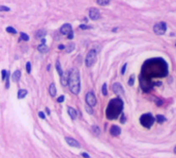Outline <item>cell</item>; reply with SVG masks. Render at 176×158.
<instances>
[{"label":"cell","mask_w":176,"mask_h":158,"mask_svg":"<svg viewBox=\"0 0 176 158\" xmlns=\"http://www.w3.org/2000/svg\"><path fill=\"white\" fill-rule=\"evenodd\" d=\"M69 90L74 94H79L80 92V75L79 70L76 68H73L69 73V81H67Z\"/></svg>","instance_id":"1"},{"label":"cell","mask_w":176,"mask_h":158,"mask_svg":"<svg viewBox=\"0 0 176 158\" xmlns=\"http://www.w3.org/2000/svg\"><path fill=\"white\" fill-rule=\"evenodd\" d=\"M122 106H123V103L120 99L116 98V99L111 100V102H110L109 106H108V110H107L108 111L107 116L109 118H111V119H114V118H116L119 115V113L121 112Z\"/></svg>","instance_id":"2"},{"label":"cell","mask_w":176,"mask_h":158,"mask_svg":"<svg viewBox=\"0 0 176 158\" xmlns=\"http://www.w3.org/2000/svg\"><path fill=\"white\" fill-rule=\"evenodd\" d=\"M96 61V52L94 50H91L88 52V54L86 56V59H85V64H86L87 67H91L94 65Z\"/></svg>","instance_id":"3"},{"label":"cell","mask_w":176,"mask_h":158,"mask_svg":"<svg viewBox=\"0 0 176 158\" xmlns=\"http://www.w3.org/2000/svg\"><path fill=\"white\" fill-rule=\"evenodd\" d=\"M153 31L157 35H163L167 31V24L165 22H160V23L155 24L153 27Z\"/></svg>","instance_id":"4"},{"label":"cell","mask_w":176,"mask_h":158,"mask_svg":"<svg viewBox=\"0 0 176 158\" xmlns=\"http://www.w3.org/2000/svg\"><path fill=\"white\" fill-rule=\"evenodd\" d=\"M154 122V118L150 114H145L141 117V124L145 127H150Z\"/></svg>","instance_id":"5"},{"label":"cell","mask_w":176,"mask_h":158,"mask_svg":"<svg viewBox=\"0 0 176 158\" xmlns=\"http://www.w3.org/2000/svg\"><path fill=\"white\" fill-rule=\"evenodd\" d=\"M86 102L89 106H94L96 104V97L92 92H88L86 94Z\"/></svg>","instance_id":"6"},{"label":"cell","mask_w":176,"mask_h":158,"mask_svg":"<svg viewBox=\"0 0 176 158\" xmlns=\"http://www.w3.org/2000/svg\"><path fill=\"white\" fill-rule=\"evenodd\" d=\"M112 90H113V92L117 95H123L124 94L123 87L121 86V84H119V83H115L114 85L112 86Z\"/></svg>","instance_id":"7"},{"label":"cell","mask_w":176,"mask_h":158,"mask_svg":"<svg viewBox=\"0 0 176 158\" xmlns=\"http://www.w3.org/2000/svg\"><path fill=\"white\" fill-rule=\"evenodd\" d=\"M89 17L91 20H98L101 17V13L97 8L95 7H92L89 9Z\"/></svg>","instance_id":"8"},{"label":"cell","mask_w":176,"mask_h":158,"mask_svg":"<svg viewBox=\"0 0 176 158\" xmlns=\"http://www.w3.org/2000/svg\"><path fill=\"white\" fill-rule=\"evenodd\" d=\"M60 32L64 35H69L73 32V28L70 26V24H64L63 26L60 28Z\"/></svg>","instance_id":"9"},{"label":"cell","mask_w":176,"mask_h":158,"mask_svg":"<svg viewBox=\"0 0 176 158\" xmlns=\"http://www.w3.org/2000/svg\"><path fill=\"white\" fill-rule=\"evenodd\" d=\"M65 140H66V143L72 147H75V148H79V147H80V144L78 143V140H74L72 137H65Z\"/></svg>","instance_id":"10"},{"label":"cell","mask_w":176,"mask_h":158,"mask_svg":"<svg viewBox=\"0 0 176 158\" xmlns=\"http://www.w3.org/2000/svg\"><path fill=\"white\" fill-rule=\"evenodd\" d=\"M120 132H121V129L116 125H113L111 129H110V133H111L113 136H117V135L120 134Z\"/></svg>","instance_id":"11"},{"label":"cell","mask_w":176,"mask_h":158,"mask_svg":"<svg viewBox=\"0 0 176 158\" xmlns=\"http://www.w3.org/2000/svg\"><path fill=\"white\" fill-rule=\"evenodd\" d=\"M67 112H69L70 118H72L73 120H76V119H77V117H78V114H77V111H76L75 109H73L72 106H67Z\"/></svg>","instance_id":"12"},{"label":"cell","mask_w":176,"mask_h":158,"mask_svg":"<svg viewBox=\"0 0 176 158\" xmlns=\"http://www.w3.org/2000/svg\"><path fill=\"white\" fill-rule=\"evenodd\" d=\"M67 81H69V73L63 72L61 75V84L63 86H66L67 85Z\"/></svg>","instance_id":"13"},{"label":"cell","mask_w":176,"mask_h":158,"mask_svg":"<svg viewBox=\"0 0 176 158\" xmlns=\"http://www.w3.org/2000/svg\"><path fill=\"white\" fill-rule=\"evenodd\" d=\"M37 50L39 53H47L48 51H49V48H48L46 44H39L37 47Z\"/></svg>","instance_id":"14"},{"label":"cell","mask_w":176,"mask_h":158,"mask_svg":"<svg viewBox=\"0 0 176 158\" xmlns=\"http://www.w3.org/2000/svg\"><path fill=\"white\" fill-rule=\"evenodd\" d=\"M27 90H25V89H21V90H19V92H18V98L19 99H22V98H24L25 96L27 95Z\"/></svg>","instance_id":"15"},{"label":"cell","mask_w":176,"mask_h":158,"mask_svg":"<svg viewBox=\"0 0 176 158\" xmlns=\"http://www.w3.org/2000/svg\"><path fill=\"white\" fill-rule=\"evenodd\" d=\"M20 78H21V71L18 69V70H16L15 72H14V75H13V80L14 82H18L20 80Z\"/></svg>","instance_id":"16"},{"label":"cell","mask_w":176,"mask_h":158,"mask_svg":"<svg viewBox=\"0 0 176 158\" xmlns=\"http://www.w3.org/2000/svg\"><path fill=\"white\" fill-rule=\"evenodd\" d=\"M75 48H76V47H75V44L70 43V44H67V46L65 47L64 49H65V51H66V53H72L73 51L75 50Z\"/></svg>","instance_id":"17"},{"label":"cell","mask_w":176,"mask_h":158,"mask_svg":"<svg viewBox=\"0 0 176 158\" xmlns=\"http://www.w3.org/2000/svg\"><path fill=\"white\" fill-rule=\"evenodd\" d=\"M49 92L51 94V96H55L56 95V87L54 84H51L50 87H49Z\"/></svg>","instance_id":"18"},{"label":"cell","mask_w":176,"mask_h":158,"mask_svg":"<svg viewBox=\"0 0 176 158\" xmlns=\"http://www.w3.org/2000/svg\"><path fill=\"white\" fill-rule=\"evenodd\" d=\"M91 130H92V132L94 133L95 135H98L101 133V130H100V128L97 127L96 125H94V126H92V128H91Z\"/></svg>","instance_id":"19"},{"label":"cell","mask_w":176,"mask_h":158,"mask_svg":"<svg viewBox=\"0 0 176 158\" xmlns=\"http://www.w3.org/2000/svg\"><path fill=\"white\" fill-rule=\"evenodd\" d=\"M56 69H57V71H58V73L60 75L63 73V71H62V69H61V64H60V62H59V61L56 62Z\"/></svg>","instance_id":"20"},{"label":"cell","mask_w":176,"mask_h":158,"mask_svg":"<svg viewBox=\"0 0 176 158\" xmlns=\"http://www.w3.org/2000/svg\"><path fill=\"white\" fill-rule=\"evenodd\" d=\"M46 30H39L37 33H36V37L37 38H41V37H42V36H45L46 35Z\"/></svg>","instance_id":"21"},{"label":"cell","mask_w":176,"mask_h":158,"mask_svg":"<svg viewBox=\"0 0 176 158\" xmlns=\"http://www.w3.org/2000/svg\"><path fill=\"white\" fill-rule=\"evenodd\" d=\"M157 121L158 123H163V122L166 121V118H165L164 116H162V115H157Z\"/></svg>","instance_id":"22"},{"label":"cell","mask_w":176,"mask_h":158,"mask_svg":"<svg viewBox=\"0 0 176 158\" xmlns=\"http://www.w3.org/2000/svg\"><path fill=\"white\" fill-rule=\"evenodd\" d=\"M96 2H97L100 5H107V4H109V2H110V0H96Z\"/></svg>","instance_id":"23"},{"label":"cell","mask_w":176,"mask_h":158,"mask_svg":"<svg viewBox=\"0 0 176 158\" xmlns=\"http://www.w3.org/2000/svg\"><path fill=\"white\" fill-rule=\"evenodd\" d=\"M6 31L8 33H12V34H16V33H17V30L14 27H10V26H8L6 28Z\"/></svg>","instance_id":"24"},{"label":"cell","mask_w":176,"mask_h":158,"mask_svg":"<svg viewBox=\"0 0 176 158\" xmlns=\"http://www.w3.org/2000/svg\"><path fill=\"white\" fill-rule=\"evenodd\" d=\"M20 35H21V38L23 39V40H26V41L29 40V36H28V35L26 34V33L21 32V33H20Z\"/></svg>","instance_id":"25"},{"label":"cell","mask_w":176,"mask_h":158,"mask_svg":"<svg viewBox=\"0 0 176 158\" xmlns=\"http://www.w3.org/2000/svg\"><path fill=\"white\" fill-rule=\"evenodd\" d=\"M134 83H135V75H132V77L130 78V80H129V85L133 86V85H134Z\"/></svg>","instance_id":"26"},{"label":"cell","mask_w":176,"mask_h":158,"mask_svg":"<svg viewBox=\"0 0 176 158\" xmlns=\"http://www.w3.org/2000/svg\"><path fill=\"white\" fill-rule=\"evenodd\" d=\"M5 80H6V88H9V72L6 73V78H5Z\"/></svg>","instance_id":"27"},{"label":"cell","mask_w":176,"mask_h":158,"mask_svg":"<svg viewBox=\"0 0 176 158\" xmlns=\"http://www.w3.org/2000/svg\"><path fill=\"white\" fill-rule=\"evenodd\" d=\"M9 7H7V6H3V5H1L0 6V12H9Z\"/></svg>","instance_id":"28"},{"label":"cell","mask_w":176,"mask_h":158,"mask_svg":"<svg viewBox=\"0 0 176 158\" xmlns=\"http://www.w3.org/2000/svg\"><path fill=\"white\" fill-rule=\"evenodd\" d=\"M26 69H27L28 73L31 72V63H30V62H27V63H26Z\"/></svg>","instance_id":"29"},{"label":"cell","mask_w":176,"mask_h":158,"mask_svg":"<svg viewBox=\"0 0 176 158\" xmlns=\"http://www.w3.org/2000/svg\"><path fill=\"white\" fill-rule=\"evenodd\" d=\"M103 94L104 95L108 94V92H107V84H104V85H103Z\"/></svg>","instance_id":"30"},{"label":"cell","mask_w":176,"mask_h":158,"mask_svg":"<svg viewBox=\"0 0 176 158\" xmlns=\"http://www.w3.org/2000/svg\"><path fill=\"white\" fill-rule=\"evenodd\" d=\"M126 66H127V64H126V63H125V64H124V65L122 66V69H121V75H124V73H125Z\"/></svg>","instance_id":"31"},{"label":"cell","mask_w":176,"mask_h":158,"mask_svg":"<svg viewBox=\"0 0 176 158\" xmlns=\"http://www.w3.org/2000/svg\"><path fill=\"white\" fill-rule=\"evenodd\" d=\"M6 70H2V80H5V78H6Z\"/></svg>","instance_id":"32"},{"label":"cell","mask_w":176,"mask_h":158,"mask_svg":"<svg viewBox=\"0 0 176 158\" xmlns=\"http://www.w3.org/2000/svg\"><path fill=\"white\" fill-rule=\"evenodd\" d=\"M80 28L81 29H89V28H91V27H89V26H87V25H80Z\"/></svg>","instance_id":"33"},{"label":"cell","mask_w":176,"mask_h":158,"mask_svg":"<svg viewBox=\"0 0 176 158\" xmlns=\"http://www.w3.org/2000/svg\"><path fill=\"white\" fill-rule=\"evenodd\" d=\"M86 110H87V112L89 113V114H93V111L91 110V108H90L89 105H87V106H86Z\"/></svg>","instance_id":"34"},{"label":"cell","mask_w":176,"mask_h":158,"mask_svg":"<svg viewBox=\"0 0 176 158\" xmlns=\"http://www.w3.org/2000/svg\"><path fill=\"white\" fill-rule=\"evenodd\" d=\"M38 116L42 118V119H45V118H46V116H45V114H44L42 112H39V113H38Z\"/></svg>","instance_id":"35"},{"label":"cell","mask_w":176,"mask_h":158,"mask_svg":"<svg viewBox=\"0 0 176 158\" xmlns=\"http://www.w3.org/2000/svg\"><path fill=\"white\" fill-rule=\"evenodd\" d=\"M63 100H64V96H63V95H62V96H60V97H59L58 99H57L58 102H63Z\"/></svg>","instance_id":"36"},{"label":"cell","mask_w":176,"mask_h":158,"mask_svg":"<svg viewBox=\"0 0 176 158\" xmlns=\"http://www.w3.org/2000/svg\"><path fill=\"white\" fill-rule=\"evenodd\" d=\"M82 156L85 157V158H90V156H89V155H88L87 153H82Z\"/></svg>","instance_id":"37"},{"label":"cell","mask_w":176,"mask_h":158,"mask_svg":"<svg viewBox=\"0 0 176 158\" xmlns=\"http://www.w3.org/2000/svg\"><path fill=\"white\" fill-rule=\"evenodd\" d=\"M67 37H69V39H73V38H74V33L72 32V33H70L69 35H67Z\"/></svg>","instance_id":"38"},{"label":"cell","mask_w":176,"mask_h":158,"mask_svg":"<svg viewBox=\"0 0 176 158\" xmlns=\"http://www.w3.org/2000/svg\"><path fill=\"white\" fill-rule=\"evenodd\" d=\"M58 48H59V50H64V48H65V47H64V46H62V44H61V46H59Z\"/></svg>","instance_id":"39"},{"label":"cell","mask_w":176,"mask_h":158,"mask_svg":"<svg viewBox=\"0 0 176 158\" xmlns=\"http://www.w3.org/2000/svg\"><path fill=\"white\" fill-rule=\"evenodd\" d=\"M46 113H47V114H48V115H50V113H51V112H50V110H49V109H48V108L46 109Z\"/></svg>","instance_id":"40"},{"label":"cell","mask_w":176,"mask_h":158,"mask_svg":"<svg viewBox=\"0 0 176 158\" xmlns=\"http://www.w3.org/2000/svg\"><path fill=\"white\" fill-rule=\"evenodd\" d=\"M116 31H118V28H115V29H113V32H116Z\"/></svg>","instance_id":"41"},{"label":"cell","mask_w":176,"mask_h":158,"mask_svg":"<svg viewBox=\"0 0 176 158\" xmlns=\"http://www.w3.org/2000/svg\"><path fill=\"white\" fill-rule=\"evenodd\" d=\"M174 153L176 154V147H175V148H174Z\"/></svg>","instance_id":"42"}]
</instances>
